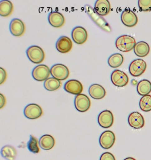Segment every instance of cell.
<instances>
[{"mask_svg":"<svg viewBox=\"0 0 151 160\" xmlns=\"http://www.w3.org/2000/svg\"><path fill=\"white\" fill-rule=\"evenodd\" d=\"M48 21L52 27L54 28H60L65 24V17L60 12L53 11L49 14Z\"/></svg>","mask_w":151,"mask_h":160,"instance_id":"18","label":"cell"},{"mask_svg":"<svg viewBox=\"0 0 151 160\" xmlns=\"http://www.w3.org/2000/svg\"><path fill=\"white\" fill-rule=\"evenodd\" d=\"M50 73L53 78L60 81L67 79L70 75V72L67 67L60 63L53 65L50 69Z\"/></svg>","mask_w":151,"mask_h":160,"instance_id":"4","label":"cell"},{"mask_svg":"<svg viewBox=\"0 0 151 160\" xmlns=\"http://www.w3.org/2000/svg\"><path fill=\"white\" fill-rule=\"evenodd\" d=\"M83 85L81 82L76 79H71L65 83L64 89L67 92L75 95L81 94L83 91Z\"/></svg>","mask_w":151,"mask_h":160,"instance_id":"14","label":"cell"},{"mask_svg":"<svg viewBox=\"0 0 151 160\" xmlns=\"http://www.w3.org/2000/svg\"><path fill=\"white\" fill-rule=\"evenodd\" d=\"M28 59L35 64L42 63L45 58V53L43 48L38 46H32L26 51Z\"/></svg>","mask_w":151,"mask_h":160,"instance_id":"3","label":"cell"},{"mask_svg":"<svg viewBox=\"0 0 151 160\" xmlns=\"http://www.w3.org/2000/svg\"><path fill=\"white\" fill-rule=\"evenodd\" d=\"M111 81L117 87H124L129 82V78L124 72L120 70H114L111 75Z\"/></svg>","mask_w":151,"mask_h":160,"instance_id":"7","label":"cell"},{"mask_svg":"<svg viewBox=\"0 0 151 160\" xmlns=\"http://www.w3.org/2000/svg\"><path fill=\"white\" fill-rule=\"evenodd\" d=\"M94 10L100 16L108 15L110 11V2L108 0H97L95 4Z\"/></svg>","mask_w":151,"mask_h":160,"instance_id":"19","label":"cell"},{"mask_svg":"<svg viewBox=\"0 0 151 160\" xmlns=\"http://www.w3.org/2000/svg\"><path fill=\"white\" fill-rule=\"evenodd\" d=\"M99 125L103 128H110L114 122L112 112L109 110H105L100 112L97 118Z\"/></svg>","mask_w":151,"mask_h":160,"instance_id":"12","label":"cell"},{"mask_svg":"<svg viewBox=\"0 0 151 160\" xmlns=\"http://www.w3.org/2000/svg\"><path fill=\"white\" fill-rule=\"evenodd\" d=\"M124 160H136L135 158H132V157H128V158H125Z\"/></svg>","mask_w":151,"mask_h":160,"instance_id":"34","label":"cell"},{"mask_svg":"<svg viewBox=\"0 0 151 160\" xmlns=\"http://www.w3.org/2000/svg\"><path fill=\"white\" fill-rule=\"evenodd\" d=\"M39 141H38L34 136L30 135V140L27 143V148L28 150L34 154H37L40 152Z\"/></svg>","mask_w":151,"mask_h":160,"instance_id":"29","label":"cell"},{"mask_svg":"<svg viewBox=\"0 0 151 160\" xmlns=\"http://www.w3.org/2000/svg\"><path fill=\"white\" fill-rule=\"evenodd\" d=\"M0 85H2L6 81L7 78L6 71L2 68H0Z\"/></svg>","mask_w":151,"mask_h":160,"instance_id":"32","label":"cell"},{"mask_svg":"<svg viewBox=\"0 0 151 160\" xmlns=\"http://www.w3.org/2000/svg\"><path fill=\"white\" fill-rule=\"evenodd\" d=\"M134 50L137 56L139 58H144L149 53L150 47L146 42H139L136 44Z\"/></svg>","mask_w":151,"mask_h":160,"instance_id":"21","label":"cell"},{"mask_svg":"<svg viewBox=\"0 0 151 160\" xmlns=\"http://www.w3.org/2000/svg\"><path fill=\"white\" fill-rule=\"evenodd\" d=\"M100 160H116L114 156L110 152H104L102 154Z\"/></svg>","mask_w":151,"mask_h":160,"instance_id":"31","label":"cell"},{"mask_svg":"<svg viewBox=\"0 0 151 160\" xmlns=\"http://www.w3.org/2000/svg\"><path fill=\"white\" fill-rule=\"evenodd\" d=\"M25 25L22 20L14 18L10 24V31L15 37L22 36L25 32Z\"/></svg>","mask_w":151,"mask_h":160,"instance_id":"15","label":"cell"},{"mask_svg":"<svg viewBox=\"0 0 151 160\" xmlns=\"http://www.w3.org/2000/svg\"><path fill=\"white\" fill-rule=\"evenodd\" d=\"M39 145L41 148L46 151H49L54 147L55 140L51 135H44L39 139Z\"/></svg>","mask_w":151,"mask_h":160,"instance_id":"22","label":"cell"},{"mask_svg":"<svg viewBox=\"0 0 151 160\" xmlns=\"http://www.w3.org/2000/svg\"><path fill=\"white\" fill-rule=\"evenodd\" d=\"M61 85V82L53 77L48 78L47 80H45L44 83V88L49 91H56L59 89Z\"/></svg>","mask_w":151,"mask_h":160,"instance_id":"27","label":"cell"},{"mask_svg":"<svg viewBox=\"0 0 151 160\" xmlns=\"http://www.w3.org/2000/svg\"><path fill=\"white\" fill-rule=\"evenodd\" d=\"M50 74V69L47 65L45 64L38 65L33 69L32 71L33 79L38 82L47 80Z\"/></svg>","mask_w":151,"mask_h":160,"instance_id":"6","label":"cell"},{"mask_svg":"<svg viewBox=\"0 0 151 160\" xmlns=\"http://www.w3.org/2000/svg\"><path fill=\"white\" fill-rule=\"evenodd\" d=\"M6 98L2 94L0 93V108L2 109L6 105Z\"/></svg>","mask_w":151,"mask_h":160,"instance_id":"33","label":"cell"},{"mask_svg":"<svg viewBox=\"0 0 151 160\" xmlns=\"http://www.w3.org/2000/svg\"><path fill=\"white\" fill-rule=\"evenodd\" d=\"M124 58L122 54L114 53L112 54L108 59V63L109 66L112 68H117L120 67L124 63Z\"/></svg>","mask_w":151,"mask_h":160,"instance_id":"26","label":"cell"},{"mask_svg":"<svg viewBox=\"0 0 151 160\" xmlns=\"http://www.w3.org/2000/svg\"><path fill=\"white\" fill-rule=\"evenodd\" d=\"M1 154L6 160H15L17 156L16 149L11 145H6L2 148Z\"/></svg>","mask_w":151,"mask_h":160,"instance_id":"25","label":"cell"},{"mask_svg":"<svg viewBox=\"0 0 151 160\" xmlns=\"http://www.w3.org/2000/svg\"><path fill=\"white\" fill-rule=\"evenodd\" d=\"M42 108L36 103H30L27 105L24 110V115L30 119H36L43 115Z\"/></svg>","mask_w":151,"mask_h":160,"instance_id":"10","label":"cell"},{"mask_svg":"<svg viewBox=\"0 0 151 160\" xmlns=\"http://www.w3.org/2000/svg\"><path fill=\"white\" fill-rule=\"evenodd\" d=\"M115 135L111 131H104L99 138V144L103 149L112 148L115 142Z\"/></svg>","mask_w":151,"mask_h":160,"instance_id":"11","label":"cell"},{"mask_svg":"<svg viewBox=\"0 0 151 160\" xmlns=\"http://www.w3.org/2000/svg\"><path fill=\"white\" fill-rule=\"evenodd\" d=\"M135 38L129 35H123L116 40V47L120 52H129L134 49L136 45Z\"/></svg>","mask_w":151,"mask_h":160,"instance_id":"2","label":"cell"},{"mask_svg":"<svg viewBox=\"0 0 151 160\" xmlns=\"http://www.w3.org/2000/svg\"><path fill=\"white\" fill-rule=\"evenodd\" d=\"M13 4L10 1L5 0L0 2V16L4 17L10 16L13 11Z\"/></svg>","mask_w":151,"mask_h":160,"instance_id":"24","label":"cell"},{"mask_svg":"<svg viewBox=\"0 0 151 160\" xmlns=\"http://www.w3.org/2000/svg\"><path fill=\"white\" fill-rule=\"evenodd\" d=\"M89 93L90 96L95 99H102L106 96V91L102 86L99 84H93L89 87Z\"/></svg>","mask_w":151,"mask_h":160,"instance_id":"20","label":"cell"},{"mask_svg":"<svg viewBox=\"0 0 151 160\" xmlns=\"http://www.w3.org/2000/svg\"><path fill=\"white\" fill-rule=\"evenodd\" d=\"M137 92L140 96H146L151 92V82L149 80L143 79L137 85Z\"/></svg>","mask_w":151,"mask_h":160,"instance_id":"23","label":"cell"},{"mask_svg":"<svg viewBox=\"0 0 151 160\" xmlns=\"http://www.w3.org/2000/svg\"><path fill=\"white\" fill-rule=\"evenodd\" d=\"M139 107L144 112L151 111V95L142 96L139 101Z\"/></svg>","mask_w":151,"mask_h":160,"instance_id":"28","label":"cell"},{"mask_svg":"<svg viewBox=\"0 0 151 160\" xmlns=\"http://www.w3.org/2000/svg\"><path fill=\"white\" fill-rule=\"evenodd\" d=\"M75 106L79 112H86L90 108L91 102L87 95L80 94L75 98Z\"/></svg>","mask_w":151,"mask_h":160,"instance_id":"9","label":"cell"},{"mask_svg":"<svg viewBox=\"0 0 151 160\" xmlns=\"http://www.w3.org/2000/svg\"><path fill=\"white\" fill-rule=\"evenodd\" d=\"M146 63L143 59H135L130 64L129 67L130 74L134 77H139L144 73L146 69Z\"/></svg>","mask_w":151,"mask_h":160,"instance_id":"5","label":"cell"},{"mask_svg":"<svg viewBox=\"0 0 151 160\" xmlns=\"http://www.w3.org/2000/svg\"><path fill=\"white\" fill-rule=\"evenodd\" d=\"M56 47L60 53H67L71 50L73 43L70 38L67 36H61L57 41Z\"/></svg>","mask_w":151,"mask_h":160,"instance_id":"17","label":"cell"},{"mask_svg":"<svg viewBox=\"0 0 151 160\" xmlns=\"http://www.w3.org/2000/svg\"><path fill=\"white\" fill-rule=\"evenodd\" d=\"M71 38L76 44H84L86 42L88 38L86 30L84 27L80 26L75 27L71 32Z\"/></svg>","mask_w":151,"mask_h":160,"instance_id":"13","label":"cell"},{"mask_svg":"<svg viewBox=\"0 0 151 160\" xmlns=\"http://www.w3.org/2000/svg\"><path fill=\"white\" fill-rule=\"evenodd\" d=\"M121 21L125 26L128 27H135L138 22V17L134 11L127 8L121 14Z\"/></svg>","mask_w":151,"mask_h":160,"instance_id":"8","label":"cell"},{"mask_svg":"<svg viewBox=\"0 0 151 160\" xmlns=\"http://www.w3.org/2000/svg\"><path fill=\"white\" fill-rule=\"evenodd\" d=\"M128 123L132 128L139 129L145 125V119L143 115L138 112H133L128 117Z\"/></svg>","mask_w":151,"mask_h":160,"instance_id":"16","label":"cell"},{"mask_svg":"<svg viewBox=\"0 0 151 160\" xmlns=\"http://www.w3.org/2000/svg\"><path fill=\"white\" fill-rule=\"evenodd\" d=\"M138 6L140 11H151V0H139Z\"/></svg>","mask_w":151,"mask_h":160,"instance_id":"30","label":"cell"},{"mask_svg":"<svg viewBox=\"0 0 151 160\" xmlns=\"http://www.w3.org/2000/svg\"><path fill=\"white\" fill-rule=\"evenodd\" d=\"M85 10L88 16L91 18L93 22H94L98 27H100L103 30L110 32H112L110 26L102 16L97 14L91 6L86 5L85 6Z\"/></svg>","mask_w":151,"mask_h":160,"instance_id":"1","label":"cell"}]
</instances>
